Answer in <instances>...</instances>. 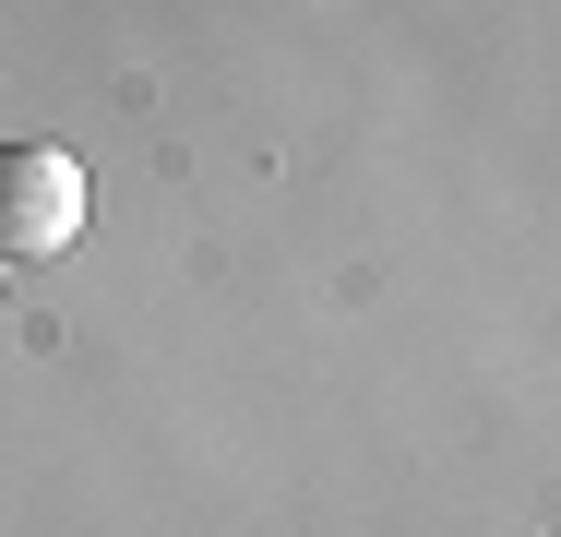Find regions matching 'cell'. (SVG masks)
Masks as SVG:
<instances>
[{
  "mask_svg": "<svg viewBox=\"0 0 561 537\" xmlns=\"http://www.w3.org/2000/svg\"><path fill=\"white\" fill-rule=\"evenodd\" d=\"M72 239H84V156L0 144V263H60Z\"/></svg>",
  "mask_w": 561,
  "mask_h": 537,
  "instance_id": "1",
  "label": "cell"
},
{
  "mask_svg": "<svg viewBox=\"0 0 561 537\" xmlns=\"http://www.w3.org/2000/svg\"><path fill=\"white\" fill-rule=\"evenodd\" d=\"M0 275H12V263H0Z\"/></svg>",
  "mask_w": 561,
  "mask_h": 537,
  "instance_id": "2",
  "label": "cell"
}]
</instances>
